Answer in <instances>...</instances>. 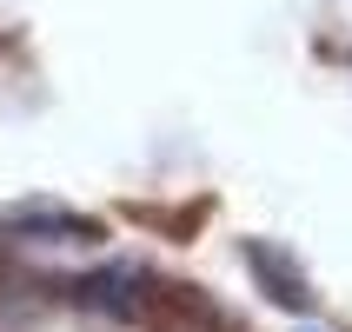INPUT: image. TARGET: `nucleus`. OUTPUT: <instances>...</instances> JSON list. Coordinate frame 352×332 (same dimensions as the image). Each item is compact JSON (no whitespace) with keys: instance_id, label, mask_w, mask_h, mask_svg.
<instances>
[{"instance_id":"1","label":"nucleus","mask_w":352,"mask_h":332,"mask_svg":"<svg viewBox=\"0 0 352 332\" xmlns=\"http://www.w3.org/2000/svg\"><path fill=\"white\" fill-rule=\"evenodd\" d=\"M80 306H94V313L107 319H140V306H146V273L140 266H100V273H87L74 286Z\"/></svg>"},{"instance_id":"2","label":"nucleus","mask_w":352,"mask_h":332,"mask_svg":"<svg viewBox=\"0 0 352 332\" xmlns=\"http://www.w3.org/2000/svg\"><path fill=\"white\" fill-rule=\"evenodd\" d=\"M246 266H253V279H259V293L273 299V306H286V313H306L313 306V293H306V279H299V266L286 253H273V246H246Z\"/></svg>"},{"instance_id":"3","label":"nucleus","mask_w":352,"mask_h":332,"mask_svg":"<svg viewBox=\"0 0 352 332\" xmlns=\"http://www.w3.org/2000/svg\"><path fill=\"white\" fill-rule=\"evenodd\" d=\"M0 233L7 239H87L94 233V219H80V213H67V206H7L0 213Z\"/></svg>"}]
</instances>
